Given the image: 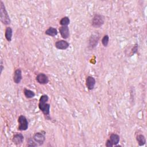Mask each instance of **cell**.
<instances>
[{
    "label": "cell",
    "mask_w": 147,
    "mask_h": 147,
    "mask_svg": "<svg viewBox=\"0 0 147 147\" xmlns=\"http://www.w3.org/2000/svg\"><path fill=\"white\" fill-rule=\"evenodd\" d=\"M49 97L47 95H42L39 99L38 102V108L42 112L44 117L47 120H51V118L50 117V104L48 103Z\"/></svg>",
    "instance_id": "6da1fadb"
},
{
    "label": "cell",
    "mask_w": 147,
    "mask_h": 147,
    "mask_svg": "<svg viewBox=\"0 0 147 147\" xmlns=\"http://www.w3.org/2000/svg\"><path fill=\"white\" fill-rule=\"evenodd\" d=\"M0 16L1 21L3 25H7L11 23L10 17L6 10V7L2 1H0Z\"/></svg>",
    "instance_id": "7a4b0ae2"
},
{
    "label": "cell",
    "mask_w": 147,
    "mask_h": 147,
    "mask_svg": "<svg viewBox=\"0 0 147 147\" xmlns=\"http://www.w3.org/2000/svg\"><path fill=\"white\" fill-rule=\"evenodd\" d=\"M105 17L100 14H95L91 20V25L95 28H100L105 23Z\"/></svg>",
    "instance_id": "3957f363"
},
{
    "label": "cell",
    "mask_w": 147,
    "mask_h": 147,
    "mask_svg": "<svg viewBox=\"0 0 147 147\" xmlns=\"http://www.w3.org/2000/svg\"><path fill=\"white\" fill-rule=\"evenodd\" d=\"M18 126L17 129L19 131H25L28 129L29 122L25 116L21 115L18 117L17 119Z\"/></svg>",
    "instance_id": "277c9868"
},
{
    "label": "cell",
    "mask_w": 147,
    "mask_h": 147,
    "mask_svg": "<svg viewBox=\"0 0 147 147\" xmlns=\"http://www.w3.org/2000/svg\"><path fill=\"white\" fill-rule=\"evenodd\" d=\"M120 137L116 133H112L110 134L109 138L107 140L105 145L107 147H113V146H117L119 142Z\"/></svg>",
    "instance_id": "5b68a950"
},
{
    "label": "cell",
    "mask_w": 147,
    "mask_h": 147,
    "mask_svg": "<svg viewBox=\"0 0 147 147\" xmlns=\"http://www.w3.org/2000/svg\"><path fill=\"white\" fill-rule=\"evenodd\" d=\"M32 138L33 140L37 143V144L39 146L43 145L45 141V133H42V132L35 133Z\"/></svg>",
    "instance_id": "8992f818"
},
{
    "label": "cell",
    "mask_w": 147,
    "mask_h": 147,
    "mask_svg": "<svg viewBox=\"0 0 147 147\" xmlns=\"http://www.w3.org/2000/svg\"><path fill=\"white\" fill-rule=\"evenodd\" d=\"M55 46L58 49L65 50L69 47V43L64 40H60L55 43Z\"/></svg>",
    "instance_id": "52a82bcc"
},
{
    "label": "cell",
    "mask_w": 147,
    "mask_h": 147,
    "mask_svg": "<svg viewBox=\"0 0 147 147\" xmlns=\"http://www.w3.org/2000/svg\"><path fill=\"white\" fill-rule=\"evenodd\" d=\"M36 80L40 84H47L49 82V78L44 73L38 74L36 77Z\"/></svg>",
    "instance_id": "ba28073f"
},
{
    "label": "cell",
    "mask_w": 147,
    "mask_h": 147,
    "mask_svg": "<svg viewBox=\"0 0 147 147\" xmlns=\"http://www.w3.org/2000/svg\"><path fill=\"white\" fill-rule=\"evenodd\" d=\"M22 79V71L20 68L16 69L13 73V80L16 84H19Z\"/></svg>",
    "instance_id": "9c48e42d"
},
{
    "label": "cell",
    "mask_w": 147,
    "mask_h": 147,
    "mask_svg": "<svg viewBox=\"0 0 147 147\" xmlns=\"http://www.w3.org/2000/svg\"><path fill=\"white\" fill-rule=\"evenodd\" d=\"M96 84L95 79L91 76H88L86 79V85L88 90H92Z\"/></svg>",
    "instance_id": "30bf717a"
},
{
    "label": "cell",
    "mask_w": 147,
    "mask_h": 147,
    "mask_svg": "<svg viewBox=\"0 0 147 147\" xmlns=\"http://www.w3.org/2000/svg\"><path fill=\"white\" fill-rule=\"evenodd\" d=\"M24 140V137L22 133H16L13 135L11 141L16 145L21 144Z\"/></svg>",
    "instance_id": "8fae6325"
},
{
    "label": "cell",
    "mask_w": 147,
    "mask_h": 147,
    "mask_svg": "<svg viewBox=\"0 0 147 147\" xmlns=\"http://www.w3.org/2000/svg\"><path fill=\"white\" fill-rule=\"evenodd\" d=\"M59 32L64 39H67L69 36V29L68 26H61L59 28Z\"/></svg>",
    "instance_id": "7c38bea8"
},
{
    "label": "cell",
    "mask_w": 147,
    "mask_h": 147,
    "mask_svg": "<svg viewBox=\"0 0 147 147\" xmlns=\"http://www.w3.org/2000/svg\"><path fill=\"white\" fill-rule=\"evenodd\" d=\"M99 41V36L96 34H92L89 40V46L91 47L92 48L95 47L98 42Z\"/></svg>",
    "instance_id": "4fadbf2b"
},
{
    "label": "cell",
    "mask_w": 147,
    "mask_h": 147,
    "mask_svg": "<svg viewBox=\"0 0 147 147\" xmlns=\"http://www.w3.org/2000/svg\"><path fill=\"white\" fill-rule=\"evenodd\" d=\"M12 36H13V29L10 26H7L5 29V37L6 40L10 42L12 39Z\"/></svg>",
    "instance_id": "5bb4252c"
},
{
    "label": "cell",
    "mask_w": 147,
    "mask_h": 147,
    "mask_svg": "<svg viewBox=\"0 0 147 147\" xmlns=\"http://www.w3.org/2000/svg\"><path fill=\"white\" fill-rule=\"evenodd\" d=\"M57 33H58L57 30L55 28H53L52 26L49 27L45 32V34L46 35H48V36H49L51 37H54V36H56L57 34Z\"/></svg>",
    "instance_id": "9a60e30c"
},
{
    "label": "cell",
    "mask_w": 147,
    "mask_h": 147,
    "mask_svg": "<svg viewBox=\"0 0 147 147\" xmlns=\"http://www.w3.org/2000/svg\"><path fill=\"white\" fill-rule=\"evenodd\" d=\"M136 141L139 146H143L146 144V138L142 134H138L136 136Z\"/></svg>",
    "instance_id": "2e32d148"
},
{
    "label": "cell",
    "mask_w": 147,
    "mask_h": 147,
    "mask_svg": "<svg viewBox=\"0 0 147 147\" xmlns=\"http://www.w3.org/2000/svg\"><path fill=\"white\" fill-rule=\"evenodd\" d=\"M24 94L28 99L33 98L35 96V93L33 91L26 88L24 89Z\"/></svg>",
    "instance_id": "e0dca14e"
},
{
    "label": "cell",
    "mask_w": 147,
    "mask_h": 147,
    "mask_svg": "<svg viewBox=\"0 0 147 147\" xmlns=\"http://www.w3.org/2000/svg\"><path fill=\"white\" fill-rule=\"evenodd\" d=\"M70 23V20L68 17H63L59 22V24L61 26H68Z\"/></svg>",
    "instance_id": "ac0fdd59"
},
{
    "label": "cell",
    "mask_w": 147,
    "mask_h": 147,
    "mask_svg": "<svg viewBox=\"0 0 147 147\" xmlns=\"http://www.w3.org/2000/svg\"><path fill=\"white\" fill-rule=\"evenodd\" d=\"M101 42H102V45L105 47H107L109 44V36L107 34L104 35L103 38H102Z\"/></svg>",
    "instance_id": "d6986e66"
},
{
    "label": "cell",
    "mask_w": 147,
    "mask_h": 147,
    "mask_svg": "<svg viewBox=\"0 0 147 147\" xmlns=\"http://www.w3.org/2000/svg\"><path fill=\"white\" fill-rule=\"evenodd\" d=\"M27 146H38V145L37 144V143L33 140V138H29L28 141H27Z\"/></svg>",
    "instance_id": "ffe728a7"
},
{
    "label": "cell",
    "mask_w": 147,
    "mask_h": 147,
    "mask_svg": "<svg viewBox=\"0 0 147 147\" xmlns=\"http://www.w3.org/2000/svg\"><path fill=\"white\" fill-rule=\"evenodd\" d=\"M137 45L136 44V45L133 47V49H132V53H133V54H134L135 53L137 52V49H138V48H137Z\"/></svg>",
    "instance_id": "44dd1931"
},
{
    "label": "cell",
    "mask_w": 147,
    "mask_h": 147,
    "mask_svg": "<svg viewBox=\"0 0 147 147\" xmlns=\"http://www.w3.org/2000/svg\"><path fill=\"white\" fill-rule=\"evenodd\" d=\"M4 69V67L3 65V64H2V60H1V65H0V69H1V74L2 73V71Z\"/></svg>",
    "instance_id": "7402d4cb"
}]
</instances>
